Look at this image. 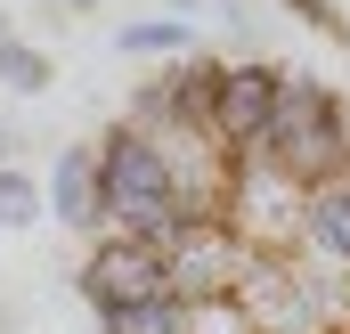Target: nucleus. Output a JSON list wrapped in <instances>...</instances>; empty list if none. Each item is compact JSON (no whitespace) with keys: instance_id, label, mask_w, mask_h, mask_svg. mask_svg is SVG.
Masks as SVG:
<instances>
[{"instance_id":"5","label":"nucleus","mask_w":350,"mask_h":334,"mask_svg":"<svg viewBox=\"0 0 350 334\" xmlns=\"http://www.w3.org/2000/svg\"><path fill=\"white\" fill-rule=\"evenodd\" d=\"M220 220H228L253 253H293V245H301V188L277 179V171L253 155V164L228 171V204H220Z\"/></svg>"},{"instance_id":"1","label":"nucleus","mask_w":350,"mask_h":334,"mask_svg":"<svg viewBox=\"0 0 350 334\" xmlns=\"http://www.w3.org/2000/svg\"><path fill=\"white\" fill-rule=\"evenodd\" d=\"M98 204H106V220H98V237H122V245H147L172 261V245L196 229L187 212H179L172 196V171L163 155L131 131V123H114L106 139H98Z\"/></svg>"},{"instance_id":"7","label":"nucleus","mask_w":350,"mask_h":334,"mask_svg":"<svg viewBox=\"0 0 350 334\" xmlns=\"http://www.w3.org/2000/svg\"><path fill=\"white\" fill-rule=\"evenodd\" d=\"M237 310L253 334H326L310 310V285H301V261L293 253H253L245 285H237Z\"/></svg>"},{"instance_id":"11","label":"nucleus","mask_w":350,"mask_h":334,"mask_svg":"<svg viewBox=\"0 0 350 334\" xmlns=\"http://www.w3.org/2000/svg\"><path fill=\"white\" fill-rule=\"evenodd\" d=\"M114 49H122V57H163V66H172V57L196 49V25H187V16H131V25L114 33Z\"/></svg>"},{"instance_id":"2","label":"nucleus","mask_w":350,"mask_h":334,"mask_svg":"<svg viewBox=\"0 0 350 334\" xmlns=\"http://www.w3.org/2000/svg\"><path fill=\"white\" fill-rule=\"evenodd\" d=\"M261 164L277 179H293L301 196L326 188L334 171H350V98L326 90L318 74H293L277 82V114H269V139H261Z\"/></svg>"},{"instance_id":"12","label":"nucleus","mask_w":350,"mask_h":334,"mask_svg":"<svg viewBox=\"0 0 350 334\" xmlns=\"http://www.w3.org/2000/svg\"><path fill=\"white\" fill-rule=\"evenodd\" d=\"M179 326H187L179 294H147V302H122V310L98 318V334H179Z\"/></svg>"},{"instance_id":"8","label":"nucleus","mask_w":350,"mask_h":334,"mask_svg":"<svg viewBox=\"0 0 350 334\" xmlns=\"http://www.w3.org/2000/svg\"><path fill=\"white\" fill-rule=\"evenodd\" d=\"M147 294H172V285H163V253L122 245V237H98V253L82 261V302L106 318V310H122V302H147Z\"/></svg>"},{"instance_id":"9","label":"nucleus","mask_w":350,"mask_h":334,"mask_svg":"<svg viewBox=\"0 0 350 334\" xmlns=\"http://www.w3.org/2000/svg\"><path fill=\"white\" fill-rule=\"evenodd\" d=\"M41 204H49V220H66L74 237H98V220H106V204H98V139H66V147H57V164L41 179Z\"/></svg>"},{"instance_id":"3","label":"nucleus","mask_w":350,"mask_h":334,"mask_svg":"<svg viewBox=\"0 0 350 334\" xmlns=\"http://www.w3.org/2000/svg\"><path fill=\"white\" fill-rule=\"evenodd\" d=\"M220 66L228 57H204V49H187V57H172L155 82L131 90V131L139 139H163V131H212V98H220Z\"/></svg>"},{"instance_id":"4","label":"nucleus","mask_w":350,"mask_h":334,"mask_svg":"<svg viewBox=\"0 0 350 334\" xmlns=\"http://www.w3.org/2000/svg\"><path fill=\"white\" fill-rule=\"evenodd\" d=\"M277 82H285V66H269V57H228V66H220L212 147H220L228 164H253V155H261L269 114H277Z\"/></svg>"},{"instance_id":"6","label":"nucleus","mask_w":350,"mask_h":334,"mask_svg":"<svg viewBox=\"0 0 350 334\" xmlns=\"http://www.w3.org/2000/svg\"><path fill=\"white\" fill-rule=\"evenodd\" d=\"M245 269H253V245H245L228 220H196L172 245V261H163V285H172L187 310H196V302H237Z\"/></svg>"},{"instance_id":"15","label":"nucleus","mask_w":350,"mask_h":334,"mask_svg":"<svg viewBox=\"0 0 350 334\" xmlns=\"http://www.w3.org/2000/svg\"><path fill=\"white\" fill-rule=\"evenodd\" d=\"M179 334H253V326H245V310H237V302H196Z\"/></svg>"},{"instance_id":"14","label":"nucleus","mask_w":350,"mask_h":334,"mask_svg":"<svg viewBox=\"0 0 350 334\" xmlns=\"http://www.w3.org/2000/svg\"><path fill=\"white\" fill-rule=\"evenodd\" d=\"M33 220H49L41 179H25L16 164H0V237H16V229H33Z\"/></svg>"},{"instance_id":"17","label":"nucleus","mask_w":350,"mask_h":334,"mask_svg":"<svg viewBox=\"0 0 350 334\" xmlns=\"http://www.w3.org/2000/svg\"><path fill=\"white\" fill-rule=\"evenodd\" d=\"M57 8H98V0H57Z\"/></svg>"},{"instance_id":"16","label":"nucleus","mask_w":350,"mask_h":334,"mask_svg":"<svg viewBox=\"0 0 350 334\" xmlns=\"http://www.w3.org/2000/svg\"><path fill=\"white\" fill-rule=\"evenodd\" d=\"M285 8H293L301 25H334V0H285Z\"/></svg>"},{"instance_id":"10","label":"nucleus","mask_w":350,"mask_h":334,"mask_svg":"<svg viewBox=\"0 0 350 334\" xmlns=\"http://www.w3.org/2000/svg\"><path fill=\"white\" fill-rule=\"evenodd\" d=\"M293 253H310L326 269H350V171H334L326 188L301 196V245Z\"/></svg>"},{"instance_id":"13","label":"nucleus","mask_w":350,"mask_h":334,"mask_svg":"<svg viewBox=\"0 0 350 334\" xmlns=\"http://www.w3.org/2000/svg\"><path fill=\"white\" fill-rule=\"evenodd\" d=\"M49 82H57L49 57H41L33 41H16V33H0V90H8V98H41Z\"/></svg>"}]
</instances>
